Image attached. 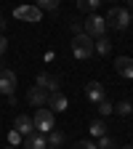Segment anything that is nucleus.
Masks as SVG:
<instances>
[{"label": "nucleus", "mask_w": 133, "mask_h": 149, "mask_svg": "<svg viewBox=\"0 0 133 149\" xmlns=\"http://www.w3.org/2000/svg\"><path fill=\"white\" fill-rule=\"evenodd\" d=\"M83 32L91 37V40H99V37H104V35H107V22H104V16L91 13L85 22H83Z\"/></svg>", "instance_id": "7ed1b4c3"}, {"label": "nucleus", "mask_w": 133, "mask_h": 149, "mask_svg": "<svg viewBox=\"0 0 133 149\" xmlns=\"http://www.w3.org/2000/svg\"><path fill=\"white\" fill-rule=\"evenodd\" d=\"M72 56H75V59H80V61H85V59L93 56V40H91L85 32L77 35V37H72Z\"/></svg>", "instance_id": "20e7f679"}, {"label": "nucleus", "mask_w": 133, "mask_h": 149, "mask_svg": "<svg viewBox=\"0 0 133 149\" xmlns=\"http://www.w3.org/2000/svg\"><path fill=\"white\" fill-rule=\"evenodd\" d=\"M24 146H27V149H48L43 133H29V136L24 139Z\"/></svg>", "instance_id": "ddd939ff"}, {"label": "nucleus", "mask_w": 133, "mask_h": 149, "mask_svg": "<svg viewBox=\"0 0 133 149\" xmlns=\"http://www.w3.org/2000/svg\"><path fill=\"white\" fill-rule=\"evenodd\" d=\"M59 6H61L59 0H37L35 8H37V11H59Z\"/></svg>", "instance_id": "6ab92c4d"}, {"label": "nucleus", "mask_w": 133, "mask_h": 149, "mask_svg": "<svg viewBox=\"0 0 133 149\" xmlns=\"http://www.w3.org/2000/svg\"><path fill=\"white\" fill-rule=\"evenodd\" d=\"M27 101H29V107H37V109H43V107H48V93L43 91V88H29L27 91Z\"/></svg>", "instance_id": "6e6552de"}, {"label": "nucleus", "mask_w": 133, "mask_h": 149, "mask_svg": "<svg viewBox=\"0 0 133 149\" xmlns=\"http://www.w3.org/2000/svg\"><path fill=\"white\" fill-rule=\"evenodd\" d=\"M115 69H117L120 77L133 80V59H130V56H120V59L115 61Z\"/></svg>", "instance_id": "9b49d317"}, {"label": "nucleus", "mask_w": 133, "mask_h": 149, "mask_svg": "<svg viewBox=\"0 0 133 149\" xmlns=\"http://www.w3.org/2000/svg\"><path fill=\"white\" fill-rule=\"evenodd\" d=\"M130 6H133V3H130Z\"/></svg>", "instance_id": "7c9ffc66"}, {"label": "nucleus", "mask_w": 133, "mask_h": 149, "mask_svg": "<svg viewBox=\"0 0 133 149\" xmlns=\"http://www.w3.org/2000/svg\"><path fill=\"white\" fill-rule=\"evenodd\" d=\"M3 69H6V67H3V61H0V72H3Z\"/></svg>", "instance_id": "cd10ccee"}, {"label": "nucleus", "mask_w": 133, "mask_h": 149, "mask_svg": "<svg viewBox=\"0 0 133 149\" xmlns=\"http://www.w3.org/2000/svg\"><path fill=\"white\" fill-rule=\"evenodd\" d=\"M72 149H96V141H91V139H83V141H77Z\"/></svg>", "instance_id": "4be33fe9"}, {"label": "nucleus", "mask_w": 133, "mask_h": 149, "mask_svg": "<svg viewBox=\"0 0 133 149\" xmlns=\"http://www.w3.org/2000/svg\"><path fill=\"white\" fill-rule=\"evenodd\" d=\"M48 107H51V112H64L67 109V96L64 93H48Z\"/></svg>", "instance_id": "f8f14e48"}, {"label": "nucleus", "mask_w": 133, "mask_h": 149, "mask_svg": "<svg viewBox=\"0 0 133 149\" xmlns=\"http://www.w3.org/2000/svg\"><path fill=\"white\" fill-rule=\"evenodd\" d=\"M13 130L19 136H29V133H35V125H32V117L29 115H16V123H13Z\"/></svg>", "instance_id": "9d476101"}, {"label": "nucleus", "mask_w": 133, "mask_h": 149, "mask_svg": "<svg viewBox=\"0 0 133 149\" xmlns=\"http://www.w3.org/2000/svg\"><path fill=\"white\" fill-rule=\"evenodd\" d=\"M13 91H16V72L3 69L0 72V93L3 96H13Z\"/></svg>", "instance_id": "0eeeda50"}, {"label": "nucleus", "mask_w": 133, "mask_h": 149, "mask_svg": "<svg viewBox=\"0 0 133 149\" xmlns=\"http://www.w3.org/2000/svg\"><path fill=\"white\" fill-rule=\"evenodd\" d=\"M35 88H43L45 93H61V77L48 74V72H37V77H35Z\"/></svg>", "instance_id": "39448f33"}, {"label": "nucleus", "mask_w": 133, "mask_h": 149, "mask_svg": "<svg viewBox=\"0 0 133 149\" xmlns=\"http://www.w3.org/2000/svg\"><path fill=\"white\" fill-rule=\"evenodd\" d=\"M130 24H133V13H130Z\"/></svg>", "instance_id": "c85d7f7f"}, {"label": "nucleus", "mask_w": 133, "mask_h": 149, "mask_svg": "<svg viewBox=\"0 0 133 149\" xmlns=\"http://www.w3.org/2000/svg\"><path fill=\"white\" fill-rule=\"evenodd\" d=\"M19 144H22V136H19L16 130H11V133H8V146H13V149H16Z\"/></svg>", "instance_id": "5701e85b"}, {"label": "nucleus", "mask_w": 133, "mask_h": 149, "mask_svg": "<svg viewBox=\"0 0 133 149\" xmlns=\"http://www.w3.org/2000/svg\"><path fill=\"white\" fill-rule=\"evenodd\" d=\"M88 130H91L93 139H101V136L107 133V123H104V120H93V123L88 125Z\"/></svg>", "instance_id": "f3484780"}, {"label": "nucleus", "mask_w": 133, "mask_h": 149, "mask_svg": "<svg viewBox=\"0 0 133 149\" xmlns=\"http://www.w3.org/2000/svg\"><path fill=\"white\" fill-rule=\"evenodd\" d=\"M85 96H88L91 104H101V101L107 99V91H104V85H101L99 80H91V83L85 85Z\"/></svg>", "instance_id": "423d86ee"}, {"label": "nucleus", "mask_w": 133, "mask_h": 149, "mask_svg": "<svg viewBox=\"0 0 133 149\" xmlns=\"http://www.w3.org/2000/svg\"><path fill=\"white\" fill-rule=\"evenodd\" d=\"M96 109L101 112V117H104V115H112V112H115V104H112V101H107V99H104L101 104H96Z\"/></svg>", "instance_id": "412c9836"}, {"label": "nucleus", "mask_w": 133, "mask_h": 149, "mask_svg": "<svg viewBox=\"0 0 133 149\" xmlns=\"http://www.w3.org/2000/svg\"><path fill=\"white\" fill-rule=\"evenodd\" d=\"M45 144H48V149H59V146L64 144V133H61L59 128H53L51 133L45 136Z\"/></svg>", "instance_id": "2eb2a0df"}, {"label": "nucleus", "mask_w": 133, "mask_h": 149, "mask_svg": "<svg viewBox=\"0 0 133 149\" xmlns=\"http://www.w3.org/2000/svg\"><path fill=\"white\" fill-rule=\"evenodd\" d=\"M104 22H107V29H117V32H125L130 27V13L120 6L115 8H109V13L104 16Z\"/></svg>", "instance_id": "f257e3e1"}, {"label": "nucleus", "mask_w": 133, "mask_h": 149, "mask_svg": "<svg viewBox=\"0 0 133 149\" xmlns=\"http://www.w3.org/2000/svg\"><path fill=\"white\" fill-rule=\"evenodd\" d=\"M69 32H72L75 37H77V35H83V24H80V22H69Z\"/></svg>", "instance_id": "b1692460"}, {"label": "nucleus", "mask_w": 133, "mask_h": 149, "mask_svg": "<svg viewBox=\"0 0 133 149\" xmlns=\"http://www.w3.org/2000/svg\"><path fill=\"white\" fill-rule=\"evenodd\" d=\"M3 27H6V19H3V16H0V29H3Z\"/></svg>", "instance_id": "a878e982"}, {"label": "nucleus", "mask_w": 133, "mask_h": 149, "mask_svg": "<svg viewBox=\"0 0 133 149\" xmlns=\"http://www.w3.org/2000/svg\"><path fill=\"white\" fill-rule=\"evenodd\" d=\"M123 149H133V144H128V146H123Z\"/></svg>", "instance_id": "bb28decb"}, {"label": "nucleus", "mask_w": 133, "mask_h": 149, "mask_svg": "<svg viewBox=\"0 0 133 149\" xmlns=\"http://www.w3.org/2000/svg\"><path fill=\"white\" fill-rule=\"evenodd\" d=\"M3 149H13V146H3Z\"/></svg>", "instance_id": "c756f323"}, {"label": "nucleus", "mask_w": 133, "mask_h": 149, "mask_svg": "<svg viewBox=\"0 0 133 149\" xmlns=\"http://www.w3.org/2000/svg\"><path fill=\"white\" fill-rule=\"evenodd\" d=\"M13 16L16 19H24V22H29V24H37V22H40V11H37L35 6H19L16 11H13Z\"/></svg>", "instance_id": "1a4fd4ad"}, {"label": "nucleus", "mask_w": 133, "mask_h": 149, "mask_svg": "<svg viewBox=\"0 0 133 149\" xmlns=\"http://www.w3.org/2000/svg\"><path fill=\"white\" fill-rule=\"evenodd\" d=\"M93 53H99V56H109L112 53V40L107 35L99 37V40H93Z\"/></svg>", "instance_id": "4468645a"}, {"label": "nucleus", "mask_w": 133, "mask_h": 149, "mask_svg": "<svg viewBox=\"0 0 133 149\" xmlns=\"http://www.w3.org/2000/svg\"><path fill=\"white\" fill-rule=\"evenodd\" d=\"M115 112H117L120 117H128L130 112H133V104L130 101H120V104H115Z\"/></svg>", "instance_id": "aec40b11"}, {"label": "nucleus", "mask_w": 133, "mask_h": 149, "mask_svg": "<svg viewBox=\"0 0 133 149\" xmlns=\"http://www.w3.org/2000/svg\"><path fill=\"white\" fill-rule=\"evenodd\" d=\"M6 51H8V40H6V37H3V35H0V56H3Z\"/></svg>", "instance_id": "393cba45"}, {"label": "nucleus", "mask_w": 133, "mask_h": 149, "mask_svg": "<svg viewBox=\"0 0 133 149\" xmlns=\"http://www.w3.org/2000/svg\"><path fill=\"white\" fill-rule=\"evenodd\" d=\"M96 149H120V144L112 139L109 133H104L101 139H96Z\"/></svg>", "instance_id": "a211bd4d"}, {"label": "nucleus", "mask_w": 133, "mask_h": 149, "mask_svg": "<svg viewBox=\"0 0 133 149\" xmlns=\"http://www.w3.org/2000/svg\"><path fill=\"white\" fill-rule=\"evenodd\" d=\"M99 6H101L99 0H77V11L80 13H96Z\"/></svg>", "instance_id": "dca6fc26"}, {"label": "nucleus", "mask_w": 133, "mask_h": 149, "mask_svg": "<svg viewBox=\"0 0 133 149\" xmlns=\"http://www.w3.org/2000/svg\"><path fill=\"white\" fill-rule=\"evenodd\" d=\"M32 125H35V133H43V136H48L51 130L56 128V120H53V112L51 109H37L35 112V117H32Z\"/></svg>", "instance_id": "f03ea898"}]
</instances>
